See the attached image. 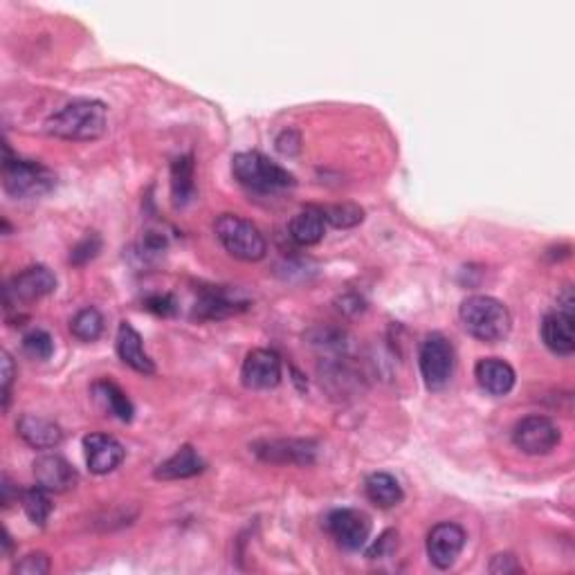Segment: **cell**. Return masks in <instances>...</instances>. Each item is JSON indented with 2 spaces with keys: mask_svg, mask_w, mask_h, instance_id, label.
<instances>
[{
  "mask_svg": "<svg viewBox=\"0 0 575 575\" xmlns=\"http://www.w3.org/2000/svg\"><path fill=\"white\" fill-rule=\"evenodd\" d=\"M465 540H468V537H465V531L459 524H436L430 535H427V558H430L436 569H450L454 567V562L459 560Z\"/></svg>",
  "mask_w": 575,
  "mask_h": 575,
  "instance_id": "9c48e42d",
  "label": "cell"
},
{
  "mask_svg": "<svg viewBox=\"0 0 575 575\" xmlns=\"http://www.w3.org/2000/svg\"><path fill=\"white\" fill-rule=\"evenodd\" d=\"M299 144L301 140L295 131H284L277 140V149L286 155H295L299 151Z\"/></svg>",
  "mask_w": 575,
  "mask_h": 575,
  "instance_id": "e575fe53",
  "label": "cell"
},
{
  "mask_svg": "<svg viewBox=\"0 0 575 575\" xmlns=\"http://www.w3.org/2000/svg\"><path fill=\"white\" fill-rule=\"evenodd\" d=\"M108 111L97 99H77L45 120V133L59 140L93 142L106 133Z\"/></svg>",
  "mask_w": 575,
  "mask_h": 575,
  "instance_id": "6da1fadb",
  "label": "cell"
},
{
  "mask_svg": "<svg viewBox=\"0 0 575 575\" xmlns=\"http://www.w3.org/2000/svg\"><path fill=\"white\" fill-rule=\"evenodd\" d=\"M239 310H245V301H239L236 297H232L230 292L216 288V290L203 292V297L196 301L194 317H198V319H223V317L236 315Z\"/></svg>",
  "mask_w": 575,
  "mask_h": 575,
  "instance_id": "603a6c76",
  "label": "cell"
},
{
  "mask_svg": "<svg viewBox=\"0 0 575 575\" xmlns=\"http://www.w3.org/2000/svg\"><path fill=\"white\" fill-rule=\"evenodd\" d=\"M14 380V360L12 355L3 351V409L9 407V387Z\"/></svg>",
  "mask_w": 575,
  "mask_h": 575,
  "instance_id": "836d02e7",
  "label": "cell"
},
{
  "mask_svg": "<svg viewBox=\"0 0 575 575\" xmlns=\"http://www.w3.org/2000/svg\"><path fill=\"white\" fill-rule=\"evenodd\" d=\"M254 454L270 463H297L308 465L315 461L317 445L310 441H295V438H281V441H261L254 443Z\"/></svg>",
  "mask_w": 575,
  "mask_h": 575,
  "instance_id": "5bb4252c",
  "label": "cell"
},
{
  "mask_svg": "<svg viewBox=\"0 0 575 575\" xmlns=\"http://www.w3.org/2000/svg\"><path fill=\"white\" fill-rule=\"evenodd\" d=\"M474 378H477L479 387L486 391V394L497 398L508 396L517 382L515 369L501 358L479 360L477 367H474Z\"/></svg>",
  "mask_w": 575,
  "mask_h": 575,
  "instance_id": "2e32d148",
  "label": "cell"
},
{
  "mask_svg": "<svg viewBox=\"0 0 575 575\" xmlns=\"http://www.w3.org/2000/svg\"><path fill=\"white\" fill-rule=\"evenodd\" d=\"M3 185L9 196L14 198H41L57 185L54 173L43 167L41 162L14 158L9 146L5 144L3 160Z\"/></svg>",
  "mask_w": 575,
  "mask_h": 575,
  "instance_id": "5b68a950",
  "label": "cell"
},
{
  "mask_svg": "<svg viewBox=\"0 0 575 575\" xmlns=\"http://www.w3.org/2000/svg\"><path fill=\"white\" fill-rule=\"evenodd\" d=\"M21 504H23L25 515L30 517V522L36 526H45V522H48L52 515L50 490L41 488L39 483H36L34 488L21 492Z\"/></svg>",
  "mask_w": 575,
  "mask_h": 575,
  "instance_id": "d4e9b609",
  "label": "cell"
},
{
  "mask_svg": "<svg viewBox=\"0 0 575 575\" xmlns=\"http://www.w3.org/2000/svg\"><path fill=\"white\" fill-rule=\"evenodd\" d=\"M396 544H398V533L396 531H385V533L380 535V540L367 551V558H371V560L387 558V555L396 549Z\"/></svg>",
  "mask_w": 575,
  "mask_h": 575,
  "instance_id": "d6a6232c",
  "label": "cell"
},
{
  "mask_svg": "<svg viewBox=\"0 0 575 575\" xmlns=\"http://www.w3.org/2000/svg\"><path fill=\"white\" fill-rule=\"evenodd\" d=\"M207 463L203 456H200L191 445H182L180 450L169 456L167 461L158 465L155 470V479L160 481H180V479H191L196 474L205 472Z\"/></svg>",
  "mask_w": 575,
  "mask_h": 575,
  "instance_id": "d6986e66",
  "label": "cell"
},
{
  "mask_svg": "<svg viewBox=\"0 0 575 575\" xmlns=\"http://www.w3.org/2000/svg\"><path fill=\"white\" fill-rule=\"evenodd\" d=\"M23 351L34 360H50L54 353V340L48 331L34 328L23 337Z\"/></svg>",
  "mask_w": 575,
  "mask_h": 575,
  "instance_id": "83f0119b",
  "label": "cell"
},
{
  "mask_svg": "<svg viewBox=\"0 0 575 575\" xmlns=\"http://www.w3.org/2000/svg\"><path fill=\"white\" fill-rule=\"evenodd\" d=\"M14 573L18 575H45L50 573V558L45 553H30L16 564Z\"/></svg>",
  "mask_w": 575,
  "mask_h": 575,
  "instance_id": "f546056e",
  "label": "cell"
},
{
  "mask_svg": "<svg viewBox=\"0 0 575 575\" xmlns=\"http://www.w3.org/2000/svg\"><path fill=\"white\" fill-rule=\"evenodd\" d=\"M488 571L497 573V575H501V573L508 575V573H522L524 569H522V564L517 562L513 553H499V555H495V558H492Z\"/></svg>",
  "mask_w": 575,
  "mask_h": 575,
  "instance_id": "1f68e13d",
  "label": "cell"
},
{
  "mask_svg": "<svg viewBox=\"0 0 575 575\" xmlns=\"http://www.w3.org/2000/svg\"><path fill=\"white\" fill-rule=\"evenodd\" d=\"M364 492H367L371 504H376L378 508H394L405 499L403 486L389 472L369 474L367 481H364Z\"/></svg>",
  "mask_w": 575,
  "mask_h": 575,
  "instance_id": "44dd1931",
  "label": "cell"
},
{
  "mask_svg": "<svg viewBox=\"0 0 575 575\" xmlns=\"http://www.w3.org/2000/svg\"><path fill=\"white\" fill-rule=\"evenodd\" d=\"M326 223H331L337 230H349V227L360 225L364 221V209L353 205V203H342V205H328L322 207Z\"/></svg>",
  "mask_w": 575,
  "mask_h": 575,
  "instance_id": "4316f807",
  "label": "cell"
},
{
  "mask_svg": "<svg viewBox=\"0 0 575 575\" xmlns=\"http://www.w3.org/2000/svg\"><path fill=\"white\" fill-rule=\"evenodd\" d=\"M93 396L99 405H102L104 412H108L115 418H120L122 423H131L135 407L129 400V396L115 385L111 380H97L93 385Z\"/></svg>",
  "mask_w": 575,
  "mask_h": 575,
  "instance_id": "7402d4cb",
  "label": "cell"
},
{
  "mask_svg": "<svg viewBox=\"0 0 575 575\" xmlns=\"http://www.w3.org/2000/svg\"><path fill=\"white\" fill-rule=\"evenodd\" d=\"M144 308L160 317H171V315H176V310H178L176 299H173L171 295H151L144 301Z\"/></svg>",
  "mask_w": 575,
  "mask_h": 575,
  "instance_id": "4dcf8cb0",
  "label": "cell"
},
{
  "mask_svg": "<svg viewBox=\"0 0 575 575\" xmlns=\"http://www.w3.org/2000/svg\"><path fill=\"white\" fill-rule=\"evenodd\" d=\"M70 333L81 342L99 340V335L104 333V315L93 306L79 310V313L72 317V322H70Z\"/></svg>",
  "mask_w": 575,
  "mask_h": 575,
  "instance_id": "484cf974",
  "label": "cell"
},
{
  "mask_svg": "<svg viewBox=\"0 0 575 575\" xmlns=\"http://www.w3.org/2000/svg\"><path fill=\"white\" fill-rule=\"evenodd\" d=\"M459 317L465 331L474 340L486 344L504 342L513 331V315H510L508 306L504 301L488 295H474L465 299L459 308Z\"/></svg>",
  "mask_w": 575,
  "mask_h": 575,
  "instance_id": "7a4b0ae2",
  "label": "cell"
},
{
  "mask_svg": "<svg viewBox=\"0 0 575 575\" xmlns=\"http://www.w3.org/2000/svg\"><path fill=\"white\" fill-rule=\"evenodd\" d=\"M34 477L41 488L50 492H68L77 486V470L59 454L43 452L34 459Z\"/></svg>",
  "mask_w": 575,
  "mask_h": 575,
  "instance_id": "7c38bea8",
  "label": "cell"
},
{
  "mask_svg": "<svg viewBox=\"0 0 575 575\" xmlns=\"http://www.w3.org/2000/svg\"><path fill=\"white\" fill-rule=\"evenodd\" d=\"M16 432L34 450H52L63 441V432L57 423L34 414H23L18 418Z\"/></svg>",
  "mask_w": 575,
  "mask_h": 575,
  "instance_id": "ac0fdd59",
  "label": "cell"
},
{
  "mask_svg": "<svg viewBox=\"0 0 575 575\" xmlns=\"http://www.w3.org/2000/svg\"><path fill=\"white\" fill-rule=\"evenodd\" d=\"M57 290V277L54 272L45 266H30L23 272L9 281V286L5 290L7 304H12V299L16 301H36L41 297H48Z\"/></svg>",
  "mask_w": 575,
  "mask_h": 575,
  "instance_id": "8fae6325",
  "label": "cell"
},
{
  "mask_svg": "<svg viewBox=\"0 0 575 575\" xmlns=\"http://www.w3.org/2000/svg\"><path fill=\"white\" fill-rule=\"evenodd\" d=\"M243 385L254 391L275 389L281 382V358L270 349H254L241 367Z\"/></svg>",
  "mask_w": 575,
  "mask_h": 575,
  "instance_id": "30bf717a",
  "label": "cell"
},
{
  "mask_svg": "<svg viewBox=\"0 0 575 575\" xmlns=\"http://www.w3.org/2000/svg\"><path fill=\"white\" fill-rule=\"evenodd\" d=\"M418 364H421L425 387L430 391H441L447 382H450L454 371V349L450 340L441 333L427 335L425 342L421 344Z\"/></svg>",
  "mask_w": 575,
  "mask_h": 575,
  "instance_id": "8992f818",
  "label": "cell"
},
{
  "mask_svg": "<svg viewBox=\"0 0 575 575\" xmlns=\"http://www.w3.org/2000/svg\"><path fill=\"white\" fill-rule=\"evenodd\" d=\"M117 355H120L126 367L142 373V376H153L155 373V364L149 358V353L144 351L142 335L129 322H122L117 328Z\"/></svg>",
  "mask_w": 575,
  "mask_h": 575,
  "instance_id": "e0dca14e",
  "label": "cell"
},
{
  "mask_svg": "<svg viewBox=\"0 0 575 575\" xmlns=\"http://www.w3.org/2000/svg\"><path fill=\"white\" fill-rule=\"evenodd\" d=\"M99 250H102V239H99L97 234H88L84 241H79L75 248L70 252V263H75V266H86L88 261H93Z\"/></svg>",
  "mask_w": 575,
  "mask_h": 575,
  "instance_id": "f1b7e54d",
  "label": "cell"
},
{
  "mask_svg": "<svg viewBox=\"0 0 575 575\" xmlns=\"http://www.w3.org/2000/svg\"><path fill=\"white\" fill-rule=\"evenodd\" d=\"M214 232L216 239L221 241V245L227 250V254H232L234 259L245 263H257L266 257L268 252L266 236H263L259 227L250 223L248 218H243L239 214L218 216Z\"/></svg>",
  "mask_w": 575,
  "mask_h": 575,
  "instance_id": "277c9868",
  "label": "cell"
},
{
  "mask_svg": "<svg viewBox=\"0 0 575 575\" xmlns=\"http://www.w3.org/2000/svg\"><path fill=\"white\" fill-rule=\"evenodd\" d=\"M542 340L546 349L555 355L569 358L575 351V337H573V310L558 308L555 313H549L542 322Z\"/></svg>",
  "mask_w": 575,
  "mask_h": 575,
  "instance_id": "9a60e30c",
  "label": "cell"
},
{
  "mask_svg": "<svg viewBox=\"0 0 575 575\" xmlns=\"http://www.w3.org/2000/svg\"><path fill=\"white\" fill-rule=\"evenodd\" d=\"M288 234L292 241L304 245V248L317 245L326 234V218L322 207H306L297 212L288 225Z\"/></svg>",
  "mask_w": 575,
  "mask_h": 575,
  "instance_id": "ffe728a7",
  "label": "cell"
},
{
  "mask_svg": "<svg viewBox=\"0 0 575 575\" xmlns=\"http://www.w3.org/2000/svg\"><path fill=\"white\" fill-rule=\"evenodd\" d=\"M84 450L88 470L93 474H108L117 470L126 456L124 445L108 434H88L84 438Z\"/></svg>",
  "mask_w": 575,
  "mask_h": 575,
  "instance_id": "4fadbf2b",
  "label": "cell"
},
{
  "mask_svg": "<svg viewBox=\"0 0 575 575\" xmlns=\"http://www.w3.org/2000/svg\"><path fill=\"white\" fill-rule=\"evenodd\" d=\"M194 158L191 155H180L171 164V196L173 205L185 207L191 203V198L196 194V176H194Z\"/></svg>",
  "mask_w": 575,
  "mask_h": 575,
  "instance_id": "cb8c5ba5",
  "label": "cell"
},
{
  "mask_svg": "<svg viewBox=\"0 0 575 575\" xmlns=\"http://www.w3.org/2000/svg\"><path fill=\"white\" fill-rule=\"evenodd\" d=\"M232 173L239 185L254 194H281L297 185L295 176L259 151H243L232 158Z\"/></svg>",
  "mask_w": 575,
  "mask_h": 575,
  "instance_id": "3957f363",
  "label": "cell"
},
{
  "mask_svg": "<svg viewBox=\"0 0 575 575\" xmlns=\"http://www.w3.org/2000/svg\"><path fill=\"white\" fill-rule=\"evenodd\" d=\"M562 434L560 427L546 416H528L522 418L513 430V443L517 450L528 456L551 454L560 445Z\"/></svg>",
  "mask_w": 575,
  "mask_h": 575,
  "instance_id": "52a82bcc",
  "label": "cell"
},
{
  "mask_svg": "<svg viewBox=\"0 0 575 575\" xmlns=\"http://www.w3.org/2000/svg\"><path fill=\"white\" fill-rule=\"evenodd\" d=\"M326 531L344 551H360L369 542L371 519L362 510L355 508H337L326 515Z\"/></svg>",
  "mask_w": 575,
  "mask_h": 575,
  "instance_id": "ba28073f",
  "label": "cell"
}]
</instances>
